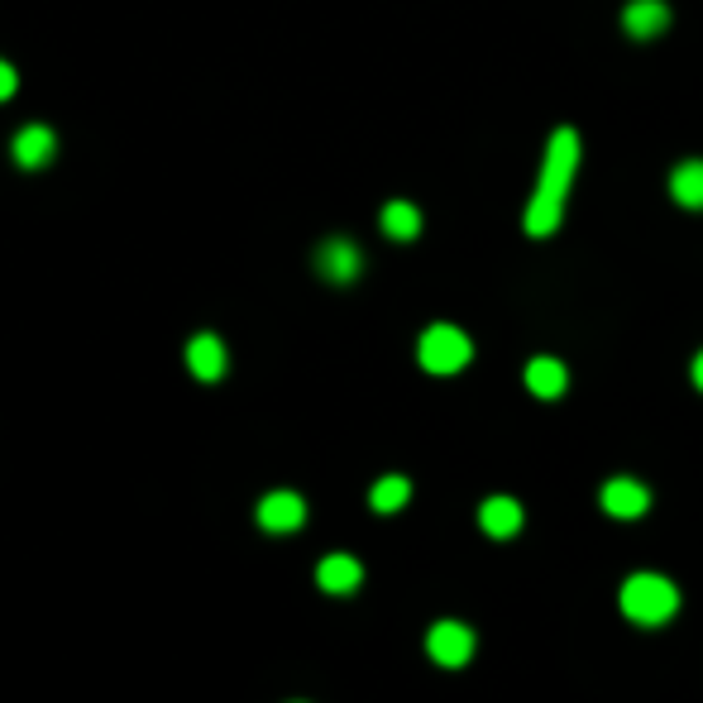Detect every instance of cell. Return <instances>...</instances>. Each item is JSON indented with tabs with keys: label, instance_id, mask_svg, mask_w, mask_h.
Returning <instances> with one entry per match:
<instances>
[{
	"label": "cell",
	"instance_id": "6da1fadb",
	"mask_svg": "<svg viewBox=\"0 0 703 703\" xmlns=\"http://www.w3.org/2000/svg\"><path fill=\"white\" fill-rule=\"evenodd\" d=\"M574 163H579V135L569 125L555 129L551 149H545V168H541V187L526 206V235H555L560 225V211H565V192H569V178H574Z\"/></svg>",
	"mask_w": 703,
	"mask_h": 703
},
{
	"label": "cell",
	"instance_id": "7a4b0ae2",
	"mask_svg": "<svg viewBox=\"0 0 703 703\" xmlns=\"http://www.w3.org/2000/svg\"><path fill=\"white\" fill-rule=\"evenodd\" d=\"M674 608H680V588H674L670 579H660V574H631V579L622 584V613L631 617V622L660 627V622L674 617Z\"/></svg>",
	"mask_w": 703,
	"mask_h": 703
},
{
	"label": "cell",
	"instance_id": "ac0fdd59",
	"mask_svg": "<svg viewBox=\"0 0 703 703\" xmlns=\"http://www.w3.org/2000/svg\"><path fill=\"white\" fill-rule=\"evenodd\" d=\"M694 383H699V393H703V350H699V359H694Z\"/></svg>",
	"mask_w": 703,
	"mask_h": 703
},
{
	"label": "cell",
	"instance_id": "8fae6325",
	"mask_svg": "<svg viewBox=\"0 0 703 703\" xmlns=\"http://www.w3.org/2000/svg\"><path fill=\"white\" fill-rule=\"evenodd\" d=\"M479 526L488 536H516L522 531V502L516 498H488L479 508Z\"/></svg>",
	"mask_w": 703,
	"mask_h": 703
},
{
	"label": "cell",
	"instance_id": "2e32d148",
	"mask_svg": "<svg viewBox=\"0 0 703 703\" xmlns=\"http://www.w3.org/2000/svg\"><path fill=\"white\" fill-rule=\"evenodd\" d=\"M407 498H412V483L402 479V473H387V479H379V483H373V493H369L373 512H397Z\"/></svg>",
	"mask_w": 703,
	"mask_h": 703
},
{
	"label": "cell",
	"instance_id": "5b68a950",
	"mask_svg": "<svg viewBox=\"0 0 703 703\" xmlns=\"http://www.w3.org/2000/svg\"><path fill=\"white\" fill-rule=\"evenodd\" d=\"M301 522H307V502H301L297 493H268L264 502H258V526L273 531V536L297 531Z\"/></svg>",
	"mask_w": 703,
	"mask_h": 703
},
{
	"label": "cell",
	"instance_id": "8992f818",
	"mask_svg": "<svg viewBox=\"0 0 703 703\" xmlns=\"http://www.w3.org/2000/svg\"><path fill=\"white\" fill-rule=\"evenodd\" d=\"M646 508H651V493H646V483L637 479H613L603 483V512L622 516V522H631V516H641Z\"/></svg>",
	"mask_w": 703,
	"mask_h": 703
},
{
	"label": "cell",
	"instance_id": "4fadbf2b",
	"mask_svg": "<svg viewBox=\"0 0 703 703\" xmlns=\"http://www.w3.org/2000/svg\"><path fill=\"white\" fill-rule=\"evenodd\" d=\"M670 196L680 201V206H689V211L703 206V163H699V158H689V163H680L670 172Z\"/></svg>",
	"mask_w": 703,
	"mask_h": 703
},
{
	"label": "cell",
	"instance_id": "3957f363",
	"mask_svg": "<svg viewBox=\"0 0 703 703\" xmlns=\"http://www.w3.org/2000/svg\"><path fill=\"white\" fill-rule=\"evenodd\" d=\"M416 359H422L426 373H459L473 359V344L459 326H430L416 344Z\"/></svg>",
	"mask_w": 703,
	"mask_h": 703
},
{
	"label": "cell",
	"instance_id": "7c38bea8",
	"mask_svg": "<svg viewBox=\"0 0 703 703\" xmlns=\"http://www.w3.org/2000/svg\"><path fill=\"white\" fill-rule=\"evenodd\" d=\"M622 24H627L631 39H651V34H660V29L670 24V10H665V0H631Z\"/></svg>",
	"mask_w": 703,
	"mask_h": 703
},
{
	"label": "cell",
	"instance_id": "9a60e30c",
	"mask_svg": "<svg viewBox=\"0 0 703 703\" xmlns=\"http://www.w3.org/2000/svg\"><path fill=\"white\" fill-rule=\"evenodd\" d=\"M383 230L393 239H416V230H422V211H416L412 201H387V206H383Z\"/></svg>",
	"mask_w": 703,
	"mask_h": 703
},
{
	"label": "cell",
	"instance_id": "52a82bcc",
	"mask_svg": "<svg viewBox=\"0 0 703 703\" xmlns=\"http://www.w3.org/2000/svg\"><path fill=\"white\" fill-rule=\"evenodd\" d=\"M359 264H364V258H359V249H354L350 239H326L321 254H316V268H321L330 283H354L359 278Z\"/></svg>",
	"mask_w": 703,
	"mask_h": 703
},
{
	"label": "cell",
	"instance_id": "30bf717a",
	"mask_svg": "<svg viewBox=\"0 0 703 703\" xmlns=\"http://www.w3.org/2000/svg\"><path fill=\"white\" fill-rule=\"evenodd\" d=\"M187 369H192L201 383H215L225 373V344L215 335H196L187 344Z\"/></svg>",
	"mask_w": 703,
	"mask_h": 703
},
{
	"label": "cell",
	"instance_id": "277c9868",
	"mask_svg": "<svg viewBox=\"0 0 703 703\" xmlns=\"http://www.w3.org/2000/svg\"><path fill=\"white\" fill-rule=\"evenodd\" d=\"M426 651H430L436 665L455 670V665H465V660L473 656V631L465 622H436L426 631Z\"/></svg>",
	"mask_w": 703,
	"mask_h": 703
},
{
	"label": "cell",
	"instance_id": "ba28073f",
	"mask_svg": "<svg viewBox=\"0 0 703 703\" xmlns=\"http://www.w3.org/2000/svg\"><path fill=\"white\" fill-rule=\"evenodd\" d=\"M57 149V135L49 125H24L20 135H14V163L20 168H43Z\"/></svg>",
	"mask_w": 703,
	"mask_h": 703
},
{
	"label": "cell",
	"instance_id": "5bb4252c",
	"mask_svg": "<svg viewBox=\"0 0 703 703\" xmlns=\"http://www.w3.org/2000/svg\"><path fill=\"white\" fill-rule=\"evenodd\" d=\"M526 387L536 397H560V393H565V364H560V359H531V364H526Z\"/></svg>",
	"mask_w": 703,
	"mask_h": 703
},
{
	"label": "cell",
	"instance_id": "e0dca14e",
	"mask_svg": "<svg viewBox=\"0 0 703 703\" xmlns=\"http://www.w3.org/2000/svg\"><path fill=\"white\" fill-rule=\"evenodd\" d=\"M14 82H20V77H14V67H10V63H0V100H10V96H14Z\"/></svg>",
	"mask_w": 703,
	"mask_h": 703
},
{
	"label": "cell",
	"instance_id": "9c48e42d",
	"mask_svg": "<svg viewBox=\"0 0 703 703\" xmlns=\"http://www.w3.org/2000/svg\"><path fill=\"white\" fill-rule=\"evenodd\" d=\"M359 579H364V569H359L354 555H326L321 569H316V584H321L326 594H354Z\"/></svg>",
	"mask_w": 703,
	"mask_h": 703
}]
</instances>
